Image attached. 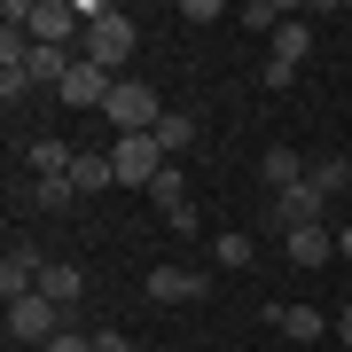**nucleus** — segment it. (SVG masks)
Returning <instances> with one entry per match:
<instances>
[{"label": "nucleus", "instance_id": "1", "mask_svg": "<svg viewBox=\"0 0 352 352\" xmlns=\"http://www.w3.org/2000/svg\"><path fill=\"white\" fill-rule=\"evenodd\" d=\"M133 47H141V24H133V16H118V8L102 16V24H87V39H78V55H87L94 71H110V78L133 63Z\"/></svg>", "mask_w": 352, "mask_h": 352}, {"label": "nucleus", "instance_id": "2", "mask_svg": "<svg viewBox=\"0 0 352 352\" xmlns=\"http://www.w3.org/2000/svg\"><path fill=\"white\" fill-rule=\"evenodd\" d=\"M321 219H329V196L314 188V173H305L298 188H282V196H266V227H274L282 243L298 235V227H321Z\"/></svg>", "mask_w": 352, "mask_h": 352}, {"label": "nucleus", "instance_id": "3", "mask_svg": "<svg viewBox=\"0 0 352 352\" xmlns=\"http://www.w3.org/2000/svg\"><path fill=\"white\" fill-rule=\"evenodd\" d=\"M110 164H118V188H149L173 157L157 149V133H118V141H110Z\"/></svg>", "mask_w": 352, "mask_h": 352}, {"label": "nucleus", "instance_id": "4", "mask_svg": "<svg viewBox=\"0 0 352 352\" xmlns=\"http://www.w3.org/2000/svg\"><path fill=\"white\" fill-rule=\"evenodd\" d=\"M110 118L118 133H157L164 126V102H157V87H141V78H118V94H110Z\"/></svg>", "mask_w": 352, "mask_h": 352}, {"label": "nucleus", "instance_id": "5", "mask_svg": "<svg viewBox=\"0 0 352 352\" xmlns=\"http://www.w3.org/2000/svg\"><path fill=\"white\" fill-rule=\"evenodd\" d=\"M8 337H24V344L63 337V305H55V298H39V289H32V298H16V305H8Z\"/></svg>", "mask_w": 352, "mask_h": 352}, {"label": "nucleus", "instance_id": "6", "mask_svg": "<svg viewBox=\"0 0 352 352\" xmlns=\"http://www.w3.org/2000/svg\"><path fill=\"white\" fill-rule=\"evenodd\" d=\"M110 94H118V78H110V71H94L87 55H78L71 78L55 87V102H63V110H110Z\"/></svg>", "mask_w": 352, "mask_h": 352}, {"label": "nucleus", "instance_id": "7", "mask_svg": "<svg viewBox=\"0 0 352 352\" xmlns=\"http://www.w3.org/2000/svg\"><path fill=\"white\" fill-rule=\"evenodd\" d=\"M39 274H47V258H39L32 251V243H8V258H0V298H32V289H39Z\"/></svg>", "mask_w": 352, "mask_h": 352}, {"label": "nucleus", "instance_id": "8", "mask_svg": "<svg viewBox=\"0 0 352 352\" xmlns=\"http://www.w3.org/2000/svg\"><path fill=\"white\" fill-rule=\"evenodd\" d=\"M204 289H212V274H196V266H149V298L157 305H196Z\"/></svg>", "mask_w": 352, "mask_h": 352}, {"label": "nucleus", "instance_id": "9", "mask_svg": "<svg viewBox=\"0 0 352 352\" xmlns=\"http://www.w3.org/2000/svg\"><path fill=\"white\" fill-rule=\"evenodd\" d=\"M266 329H282L289 344H314V337H337L321 305H266Z\"/></svg>", "mask_w": 352, "mask_h": 352}, {"label": "nucleus", "instance_id": "10", "mask_svg": "<svg viewBox=\"0 0 352 352\" xmlns=\"http://www.w3.org/2000/svg\"><path fill=\"white\" fill-rule=\"evenodd\" d=\"M39 298H55V305H63V314H71V305L87 298V274H78L71 258H47V274H39Z\"/></svg>", "mask_w": 352, "mask_h": 352}, {"label": "nucleus", "instance_id": "11", "mask_svg": "<svg viewBox=\"0 0 352 352\" xmlns=\"http://www.w3.org/2000/svg\"><path fill=\"white\" fill-rule=\"evenodd\" d=\"M282 251H289V266H329V251H337V235H329V219H321V227H298V235H289Z\"/></svg>", "mask_w": 352, "mask_h": 352}, {"label": "nucleus", "instance_id": "12", "mask_svg": "<svg viewBox=\"0 0 352 352\" xmlns=\"http://www.w3.org/2000/svg\"><path fill=\"white\" fill-rule=\"evenodd\" d=\"M24 164H32V180H63L71 164H78V149H63V141H47V133H39L32 149H24Z\"/></svg>", "mask_w": 352, "mask_h": 352}, {"label": "nucleus", "instance_id": "13", "mask_svg": "<svg viewBox=\"0 0 352 352\" xmlns=\"http://www.w3.org/2000/svg\"><path fill=\"white\" fill-rule=\"evenodd\" d=\"M305 55H314V32H305V24H282L274 39H266V63H282V71H298Z\"/></svg>", "mask_w": 352, "mask_h": 352}, {"label": "nucleus", "instance_id": "14", "mask_svg": "<svg viewBox=\"0 0 352 352\" xmlns=\"http://www.w3.org/2000/svg\"><path fill=\"white\" fill-rule=\"evenodd\" d=\"M71 180H78V196H94V188H118V164H110V149H78Z\"/></svg>", "mask_w": 352, "mask_h": 352}, {"label": "nucleus", "instance_id": "15", "mask_svg": "<svg viewBox=\"0 0 352 352\" xmlns=\"http://www.w3.org/2000/svg\"><path fill=\"white\" fill-rule=\"evenodd\" d=\"M305 173H314V164H305L298 149H266V196H282V188H298Z\"/></svg>", "mask_w": 352, "mask_h": 352}, {"label": "nucleus", "instance_id": "16", "mask_svg": "<svg viewBox=\"0 0 352 352\" xmlns=\"http://www.w3.org/2000/svg\"><path fill=\"white\" fill-rule=\"evenodd\" d=\"M149 204H157L164 219H173V212H188V180H180V164H164V173L149 180Z\"/></svg>", "mask_w": 352, "mask_h": 352}, {"label": "nucleus", "instance_id": "17", "mask_svg": "<svg viewBox=\"0 0 352 352\" xmlns=\"http://www.w3.org/2000/svg\"><path fill=\"white\" fill-rule=\"evenodd\" d=\"M157 149H164V157L196 149V118H188V110H164V126H157Z\"/></svg>", "mask_w": 352, "mask_h": 352}, {"label": "nucleus", "instance_id": "18", "mask_svg": "<svg viewBox=\"0 0 352 352\" xmlns=\"http://www.w3.org/2000/svg\"><path fill=\"white\" fill-rule=\"evenodd\" d=\"M32 204H39V212H71V204H78V180L63 173V180H32Z\"/></svg>", "mask_w": 352, "mask_h": 352}, {"label": "nucleus", "instance_id": "19", "mask_svg": "<svg viewBox=\"0 0 352 352\" xmlns=\"http://www.w3.org/2000/svg\"><path fill=\"white\" fill-rule=\"evenodd\" d=\"M235 24H251V32H266V39H274V32L289 24V8H274V0H251V8H235Z\"/></svg>", "mask_w": 352, "mask_h": 352}, {"label": "nucleus", "instance_id": "20", "mask_svg": "<svg viewBox=\"0 0 352 352\" xmlns=\"http://www.w3.org/2000/svg\"><path fill=\"white\" fill-rule=\"evenodd\" d=\"M212 258L227 266V274H243V266L258 258V243H251V235H219V243H212Z\"/></svg>", "mask_w": 352, "mask_h": 352}, {"label": "nucleus", "instance_id": "21", "mask_svg": "<svg viewBox=\"0 0 352 352\" xmlns=\"http://www.w3.org/2000/svg\"><path fill=\"white\" fill-rule=\"evenodd\" d=\"M314 188H321V196H352V173H344V157H314Z\"/></svg>", "mask_w": 352, "mask_h": 352}, {"label": "nucleus", "instance_id": "22", "mask_svg": "<svg viewBox=\"0 0 352 352\" xmlns=\"http://www.w3.org/2000/svg\"><path fill=\"white\" fill-rule=\"evenodd\" d=\"M0 94L24 102V94H32V71H24V63H0Z\"/></svg>", "mask_w": 352, "mask_h": 352}, {"label": "nucleus", "instance_id": "23", "mask_svg": "<svg viewBox=\"0 0 352 352\" xmlns=\"http://www.w3.org/2000/svg\"><path fill=\"white\" fill-rule=\"evenodd\" d=\"M180 16H188V24H219L227 8H219V0H180Z\"/></svg>", "mask_w": 352, "mask_h": 352}, {"label": "nucleus", "instance_id": "24", "mask_svg": "<svg viewBox=\"0 0 352 352\" xmlns=\"http://www.w3.org/2000/svg\"><path fill=\"white\" fill-rule=\"evenodd\" d=\"M39 352H94V337H71V329H63V337H47Z\"/></svg>", "mask_w": 352, "mask_h": 352}, {"label": "nucleus", "instance_id": "25", "mask_svg": "<svg viewBox=\"0 0 352 352\" xmlns=\"http://www.w3.org/2000/svg\"><path fill=\"white\" fill-rule=\"evenodd\" d=\"M94 352H133V337H126V329H102V337H94Z\"/></svg>", "mask_w": 352, "mask_h": 352}, {"label": "nucleus", "instance_id": "26", "mask_svg": "<svg viewBox=\"0 0 352 352\" xmlns=\"http://www.w3.org/2000/svg\"><path fill=\"white\" fill-rule=\"evenodd\" d=\"M337 258H344V266H352V219H344V227H337Z\"/></svg>", "mask_w": 352, "mask_h": 352}, {"label": "nucleus", "instance_id": "27", "mask_svg": "<svg viewBox=\"0 0 352 352\" xmlns=\"http://www.w3.org/2000/svg\"><path fill=\"white\" fill-rule=\"evenodd\" d=\"M337 344H352V305H344V314H337Z\"/></svg>", "mask_w": 352, "mask_h": 352}, {"label": "nucleus", "instance_id": "28", "mask_svg": "<svg viewBox=\"0 0 352 352\" xmlns=\"http://www.w3.org/2000/svg\"><path fill=\"white\" fill-rule=\"evenodd\" d=\"M344 305H352V274H344Z\"/></svg>", "mask_w": 352, "mask_h": 352}, {"label": "nucleus", "instance_id": "29", "mask_svg": "<svg viewBox=\"0 0 352 352\" xmlns=\"http://www.w3.org/2000/svg\"><path fill=\"white\" fill-rule=\"evenodd\" d=\"M344 219H352V196H344Z\"/></svg>", "mask_w": 352, "mask_h": 352}, {"label": "nucleus", "instance_id": "30", "mask_svg": "<svg viewBox=\"0 0 352 352\" xmlns=\"http://www.w3.org/2000/svg\"><path fill=\"white\" fill-rule=\"evenodd\" d=\"M344 173H352V157H344Z\"/></svg>", "mask_w": 352, "mask_h": 352}]
</instances>
